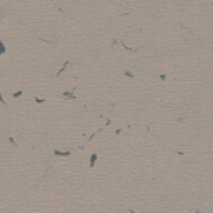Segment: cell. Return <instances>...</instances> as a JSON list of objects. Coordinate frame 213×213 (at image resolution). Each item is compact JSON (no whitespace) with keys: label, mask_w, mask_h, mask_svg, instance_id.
I'll return each mask as SVG.
<instances>
[{"label":"cell","mask_w":213,"mask_h":213,"mask_svg":"<svg viewBox=\"0 0 213 213\" xmlns=\"http://www.w3.org/2000/svg\"><path fill=\"white\" fill-rule=\"evenodd\" d=\"M53 153H55V155H60V157H69V155H70V152H60V150H55Z\"/></svg>","instance_id":"cell-1"},{"label":"cell","mask_w":213,"mask_h":213,"mask_svg":"<svg viewBox=\"0 0 213 213\" xmlns=\"http://www.w3.org/2000/svg\"><path fill=\"white\" fill-rule=\"evenodd\" d=\"M95 162H97V153H92V157H90V167H93Z\"/></svg>","instance_id":"cell-2"},{"label":"cell","mask_w":213,"mask_h":213,"mask_svg":"<svg viewBox=\"0 0 213 213\" xmlns=\"http://www.w3.org/2000/svg\"><path fill=\"white\" fill-rule=\"evenodd\" d=\"M65 98H75V95H73V92H65L64 93Z\"/></svg>","instance_id":"cell-3"},{"label":"cell","mask_w":213,"mask_h":213,"mask_svg":"<svg viewBox=\"0 0 213 213\" xmlns=\"http://www.w3.org/2000/svg\"><path fill=\"white\" fill-rule=\"evenodd\" d=\"M2 53H5V45L0 42V55H2Z\"/></svg>","instance_id":"cell-4"},{"label":"cell","mask_w":213,"mask_h":213,"mask_svg":"<svg viewBox=\"0 0 213 213\" xmlns=\"http://www.w3.org/2000/svg\"><path fill=\"white\" fill-rule=\"evenodd\" d=\"M125 75H127L128 78H133V73H132V72H130V70H125Z\"/></svg>","instance_id":"cell-5"},{"label":"cell","mask_w":213,"mask_h":213,"mask_svg":"<svg viewBox=\"0 0 213 213\" xmlns=\"http://www.w3.org/2000/svg\"><path fill=\"white\" fill-rule=\"evenodd\" d=\"M0 103H5V100H3V97H2V93H0Z\"/></svg>","instance_id":"cell-6"}]
</instances>
